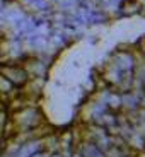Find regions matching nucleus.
Instances as JSON below:
<instances>
[{
	"instance_id": "3",
	"label": "nucleus",
	"mask_w": 145,
	"mask_h": 157,
	"mask_svg": "<svg viewBox=\"0 0 145 157\" xmlns=\"http://www.w3.org/2000/svg\"><path fill=\"white\" fill-rule=\"evenodd\" d=\"M12 89H14L12 82L9 80L7 77H4V75L0 74V92H10Z\"/></svg>"
},
{
	"instance_id": "2",
	"label": "nucleus",
	"mask_w": 145,
	"mask_h": 157,
	"mask_svg": "<svg viewBox=\"0 0 145 157\" xmlns=\"http://www.w3.org/2000/svg\"><path fill=\"white\" fill-rule=\"evenodd\" d=\"M121 10L123 14H137V12L142 10V4L140 2H137V0H125L121 4Z\"/></svg>"
},
{
	"instance_id": "1",
	"label": "nucleus",
	"mask_w": 145,
	"mask_h": 157,
	"mask_svg": "<svg viewBox=\"0 0 145 157\" xmlns=\"http://www.w3.org/2000/svg\"><path fill=\"white\" fill-rule=\"evenodd\" d=\"M0 74L7 77L9 80L12 82L14 87H19V86H26L29 80V75L26 72V68L22 67L21 62H9L7 65H2L0 68Z\"/></svg>"
}]
</instances>
